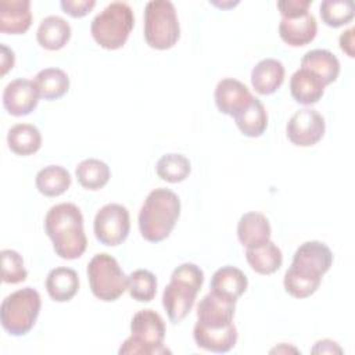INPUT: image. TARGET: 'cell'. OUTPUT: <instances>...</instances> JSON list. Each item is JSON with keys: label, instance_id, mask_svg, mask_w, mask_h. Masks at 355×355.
I'll use <instances>...</instances> for the list:
<instances>
[{"label": "cell", "instance_id": "7a4b0ae2", "mask_svg": "<svg viewBox=\"0 0 355 355\" xmlns=\"http://www.w3.org/2000/svg\"><path fill=\"white\" fill-rule=\"evenodd\" d=\"M44 230L53 241L55 254L64 259L79 258L87 247L83 215L72 202L53 205L44 218Z\"/></svg>", "mask_w": 355, "mask_h": 355}, {"label": "cell", "instance_id": "1f68e13d", "mask_svg": "<svg viewBox=\"0 0 355 355\" xmlns=\"http://www.w3.org/2000/svg\"><path fill=\"white\" fill-rule=\"evenodd\" d=\"M128 291L139 302H150L157 294V279L147 269L133 270L128 276Z\"/></svg>", "mask_w": 355, "mask_h": 355}, {"label": "cell", "instance_id": "cb8c5ba5", "mask_svg": "<svg viewBox=\"0 0 355 355\" xmlns=\"http://www.w3.org/2000/svg\"><path fill=\"white\" fill-rule=\"evenodd\" d=\"M71 37V25L58 15H49L39 24L36 39L47 50L62 49Z\"/></svg>", "mask_w": 355, "mask_h": 355}, {"label": "cell", "instance_id": "d590c367", "mask_svg": "<svg viewBox=\"0 0 355 355\" xmlns=\"http://www.w3.org/2000/svg\"><path fill=\"white\" fill-rule=\"evenodd\" d=\"M61 8L64 12L73 18L85 17L96 6L94 0H61Z\"/></svg>", "mask_w": 355, "mask_h": 355}, {"label": "cell", "instance_id": "5bb4252c", "mask_svg": "<svg viewBox=\"0 0 355 355\" xmlns=\"http://www.w3.org/2000/svg\"><path fill=\"white\" fill-rule=\"evenodd\" d=\"M236 302L214 293L204 295L197 306V323L212 327H223L233 323Z\"/></svg>", "mask_w": 355, "mask_h": 355}, {"label": "cell", "instance_id": "6da1fadb", "mask_svg": "<svg viewBox=\"0 0 355 355\" xmlns=\"http://www.w3.org/2000/svg\"><path fill=\"white\" fill-rule=\"evenodd\" d=\"M333 263L331 250L322 241H305L294 252L284 273V288L295 298H306L320 286L322 276Z\"/></svg>", "mask_w": 355, "mask_h": 355}, {"label": "cell", "instance_id": "52a82bcc", "mask_svg": "<svg viewBox=\"0 0 355 355\" xmlns=\"http://www.w3.org/2000/svg\"><path fill=\"white\" fill-rule=\"evenodd\" d=\"M40 306V294L32 287H24L11 293L3 300L0 306L3 329L15 337L25 336L35 326Z\"/></svg>", "mask_w": 355, "mask_h": 355}, {"label": "cell", "instance_id": "8d00e7d4", "mask_svg": "<svg viewBox=\"0 0 355 355\" xmlns=\"http://www.w3.org/2000/svg\"><path fill=\"white\" fill-rule=\"evenodd\" d=\"M311 352L312 354H343V349L336 341L324 338V340L316 341Z\"/></svg>", "mask_w": 355, "mask_h": 355}, {"label": "cell", "instance_id": "4dcf8cb0", "mask_svg": "<svg viewBox=\"0 0 355 355\" xmlns=\"http://www.w3.org/2000/svg\"><path fill=\"white\" fill-rule=\"evenodd\" d=\"M157 175L169 183H178L184 180L191 171V165L187 157L178 153L162 155L155 165Z\"/></svg>", "mask_w": 355, "mask_h": 355}, {"label": "cell", "instance_id": "603a6c76", "mask_svg": "<svg viewBox=\"0 0 355 355\" xmlns=\"http://www.w3.org/2000/svg\"><path fill=\"white\" fill-rule=\"evenodd\" d=\"M301 68H306L318 75L327 86L337 79L340 73V61L331 51L326 49H313L304 54Z\"/></svg>", "mask_w": 355, "mask_h": 355}, {"label": "cell", "instance_id": "2e32d148", "mask_svg": "<svg viewBox=\"0 0 355 355\" xmlns=\"http://www.w3.org/2000/svg\"><path fill=\"white\" fill-rule=\"evenodd\" d=\"M32 24L29 0H1L0 1V32L21 35Z\"/></svg>", "mask_w": 355, "mask_h": 355}, {"label": "cell", "instance_id": "d6a6232c", "mask_svg": "<svg viewBox=\"0 0 355 355\" xmlns=\"http://www.w3.org/2000/svg\"><path fill=\"white\" fill-rule=\"evenodd\" d=\"M320 17L331 28L345 25L354 18V3L351 0H324L320 3Z\"/></svg>", "mask_w": 355, "mask_h": 355}, {"label": "cell", "instance_id": "9c48e42d", "mask_svg": "<svg viewBox=\"0 0 355 355\" xmlns=\"http://www.w3.org/2000/svg\"><path fill=\"white\" fill-rule=\"evenodd\" d=\"M87 279L92 293L101 301H115L128 290V276L118 261L107 254H96L87 263Z\"/></svg>", "mask_w": 355, "mask_h": 355}, {"label": "cell", "instance_id": "8992f818", "mask_svg": "<svg viewBox=\"0 0 355 355\" xmlns=\"http://www.w3.org/2000/svg\"><path fill=\"white\" fill-rule=\"evenodd\" d=\"M135 25V15L125 1H112L92 21L90 32L97 44L108 50L122 47Z\"/></svg>", "mask_w": 355, "mask_h": 355}, {"label": "cell", "instance_id": "3957f363", "mask_svg": "<svg viewBox=\"0 0 355 355\" xmlns=\"http://www.w3.org/2000/svg\"><path fill=\"white\" fill-rule=\"evenodd\" d=\"M180 215V200L169 189L158 187L148 193L140 212L139 229L144 240L159 243L165 240Z\"/></svg>", "mask_w": 355, "mask_h": 355}, {"label": "cell", "instance_id": "e0dca14e", "mask_svg": "<svg viewBox=\"0 0 355 355\" xmlns=\"http://www.w3.org/2000/svg\"><path fill=\"white\" fill-rule=\"evenodd\" d=\"M318 32L316 18L306 12L294 18H282L279 24V35L288 46L300 47L313 40Z\"/></svg>", "mask_w": 355, "mask_h": 355}, {"label": "cell", "instance_id": "e575fe53", "mask_svg": "<svg viewBox=\"0 0 355 355\" xmlns=\"http://www.w3.org/2000/svg\"><path fill=\"white\" fill-rule=\"evenodd\" d=\"M311 0H282L277 1V8L283 18H294L308 12Z\"/></svg>", "mask_w": 355, "mask_h": 355}, {"label": "cell", "instance_id": "44dd1931", "mask_svg": "<svg viewBox=\"0 0 355 355\" xmlns=\"http://www.w3.org/2000/svg\"><path fill=\"white\" fill-rule=\"evenodd\" d=\"M284 65L276 58L261 60L251 71V83L259 94L275 93L284 82Z\"/></svg>", "mask_w": 355, "mask_h": 355}, {"label": "cell", "instance_id": "74e56055", "mask_svg": "<svg viewBox=\"0 0 355 355\" xmlns=\"http://www.w3.org/2000/svg\"><path fill=\"white\" fill-rule=\"evenodd\" d=\"M354 28H349L347 31H344L340 35V47L341 50L348 55V57H354Z\"/></svg>", "mask_w": 355, "mask_h": 355}, {"label": "cell", "instance_id": "ffe728a7", "mask_svg": "<svg viewBox=\"0 0 355 355\" xmlns=\"http://www.w3.org/2000/svg\"><path fill=\"white\" fill-rule=\"evenodd\" d=\"M324 87L326 85L322 79L306 68L297 69L290 78L291 96L300 104L311 105L318 103L324 93Z\"/></svg>", "mask_w": 355, "mask_h": 355}, {"label": "cell", "instance_id": "ac0fdd59", "mask_svg": "<svg viewBox=\"0 0 355 355\" xmlns=\"http://www.w3.org/2000/svg\"><path fill=\"white\" fill-rule=\"evenodd\" d=\"M248 279L244 272L236 266H222L212 275L211 279V293L223 297L230 301H237V298L247 290Z\"/></svg>", "mask_w": 355, "mask_h": 355}, {"label": "cell", "instance_id": "7402d4cb", "mask_svg": "<svg viewBox=\"0 0 355 355\" xmlns=\"http://www.w3.org/2000/svg\"><path fill=\"white\" fill-rule=\"evenodd\" d=\"M46 290L50 298L57 302L69 301L79 290V276L76 270L67 266L51 269L46 277Z\"/></svg>", "mask_w": 355, "mask_h": 355}, {"label": "cell", "instance_id": "ba28073f", "mask_svg": "<svg viewBox=\"0 0 355 355\" xmlns=\"http://www.w3.org/2000/svg\"><path fill=\"white\" fill-rule=\"evenodd\" d=\"M180 36L176 8L169 0H151L144 8V39L157 50L171 49Z\"/></svg>", "mask_w": 355, "mask_h": 355}, {"label": "cell", "instance_id": "f546056e", "mask_svg": "<svg viewBox=\"0 0 355 355\" xmlns=\"http://www.w3.org/2000/svg\"><path fill=\"white\" fill-rule=\"evenodd\" d=\"M75 173L80 186L87 190H98L104 187L111 175L108 165L97 158H87L79 162Z\"/></svg>", "mask_w": 355, "mask_h": 355}, {"label": "cell", "instance_id": "83f0119b", "mask_svg": "<svg viewBox=\"0 0 355 355\" xmlns=\"http://www.w3.org/2000/svg\"><path fill=\"white\" fill-rule=\"evenodd\" d=\"M36 187L46 197H57L65 193L72 182L71 173L61 165H49L36 173Z\"/></svg>", "mask_w": 355, "mask_h": 355}, {"label": "cell", "instance_id": "30bf717a", "mask_svg": "<svg viewBox=\"0 0 355 355\" xmlns=\"http://www.w3.org/2000/svg\"><path fill=\"white\" fill-rule=\"evenodd\" d=\"M94 236L104 245L122 244L130 230V216L126 207L111 202L101 207L94 216Z\"/></svg>", "mask_w": 355, "mask_h": 355}, {"label": "cell", "instance_id": "4fadbf2b", "mask_svg": "<svg viewBox=\"0 0 355 355\" xmlns=\"http://www.w3.org/2000/svg\"><path fill=\"white\" fill-rule=\"evenodd\" d=\"M248 87L237 79L225 78L215 87V103L222 114L234 116L243 111L252 100Z\"/></svg>", "mask_w": 355, "mask_h": 355}, {"label": "cell", "instance_id": "f1b7e54d", "mask_svg": "<svg viewBox=\"0 0 355 355\" xmlns=\"http://www.w3.org/2000/svg\"><path fill=\"white\" fill-rule=\"evenodd\" d=\"M39 97L44 100H55L62 97L69 89V78L60 68H46L37 72L33 79Z\"/></svg>", "mask_w": 355, "mask_h": 355}, {"label": "cell", "instance_id": "8fae6325", "mask_svg": "<svg viewBox=\"0 0 355 355\" xmlns=\"http://www.w3.org/2000/svg\"><path fill=\"white\" fill-rule=\"evenodd\" d=\"M324 129V118L316 110L302 108L291 115L286 126V133L293 144L309 147L323 137Z\"/></svg>", "mask_w": 355, "mask_h": 355}, {"label": "cell", "instance_id": "836d02e7", "mask_svg": "<svg viewBox=\"0 0 355 355\" xmlns=\"http://www.w3.org/2000/svg\"><path fill=\"white\" fill-rule=\"evenodd\" d=\"M1 255V277L4 283L17 284L26 279L28 272L24 266L22 257L10 248H4L0 252Z\"/></svg>", "mask_w": 355, "mask_h": 355}, {"label": "cell", "instance_id": "484cf974", "mask_svg": "<svg viewBox=\"0 0 355 355\" xmlns=\"http://www.w3.org/2000/svg\"><path fill=\"white\" fill-rule=\"evenodd\" d=\"M245 258L252 270L259 275L275 273L283 262V254L280 248L270 240L259 247L247 248Z\"/></svg>", "mask_w": 355, "mask_h": 355}, {"label": "cell", "instance_id": "4316f807", "mask_svg": "<svg viewBox=\"0 0 355 355\" xmlns=\"http://www.w3.org/2000/svg\"><path fill=\"white\" fill-rule=\"evenodd\" d=\"M7 143L12 153L18 155H31L42 146L40 130L31 123H17L7 133Z\"/></svg>", "mask_w": 355, "mask_h": 355}, {"label": "cell", "instance_id": "277c9868", "mask_svg": "<svg viewBox=\"0 0 355 355\" xmlns=\"http://www.w3.org/2000/svg\"><path fill=\"white\" fill-rule=\"evenodd\" d=\"M202 283L204 272L196 263L184 262L173 269L162 294V305L173 324L189 315Z\"/></svg>", "mask_w": 355, "mask_h": 355}, {"label": "cell", "instance_id": "5b68a950", "mask_svg": "<svg viewBox=\"0 0 355 355\" xmlns=\"http://www.w3.org/2000/svg\"><path fill=\"white\" fill-rule=\"evenodd\" d=\"M130 337H128L121 348V355H161L171 354L164 345L165 323L159 313L153 309H141L136 312L130 320Z\"/></svg>", "mask_w": 355, "mask_h": 355}, {"label": "cell", "instance_id": "7c38bea8", "mask_svg": "<svg viewBox=\"0 0 355 355\" xmlns=\"http://www.w3.org/2000/svg\"><path fill=\"white\" fill-rule=\"evenodd\" d=\"M39 98L37 89L29 79H14L3 90V105L14 116L31 114L37 107Z\"/></svg>", "mask_w": 355, "mask_h": 355}, {"label": "cell", "instance_id": "d4e9b609", "mask_svg": "<svg viewBox=\"0 0 355 355\" xmlns=\"http://www.w3.org/2000/svg\"><path fill=\"white\" fill-rule=\"evenodd\" d=\"M233 118L240 132L248 137H259L268 126L266 110L257 97H252L251 103Z\"/></svg>", "mask_w": 355, "mask_h": 355}, {"label": "cell", "instance_id": "f35d334b", "mask_svg": "<svg viewBox=\"0 0 355 355\" xmlns=\"http://www.w3.org/2000/svg\"><path fill=\"white\" fill-rule=\"evenodd\" d=\"M14 51L10 50L6 44H1V75H6L14 67Z\"/></svg>", "mask_w": 355, "mask_h": 355}, {"label": "cell", "instance_id": "d6986e66", "mask_svg": "<svg viewBox=\"0 0 355 355\" xmlns=\"http://www.w3.org/2000/svg\"><path fill=\"white\" fill-rule=\"evenodd\" d=\"M270 223L261 212H247L237 223V236L245 248L259 247L270 240Z\"/></svg>", "mask_w": 355, "mask_h": 355}, {"label": "cell", "instance_id": "9a60e30c", "mask_svg": "<svg viewBox=\"0 0 355 355\" xmlns=\"http://www.w3.org/2000/svg\"><path fill=\"white\" fill-rule=\"evenodd\" d=\"M193 337L200 348L216 354H223L236 345L237 329L233 323L223 327H211L196 323Z\"/></svg>", "mask_w": 355, "mask_h": 355}]
</instances>
